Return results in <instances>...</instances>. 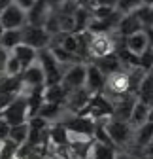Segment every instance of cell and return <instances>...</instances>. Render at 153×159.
<instances>
[{
	"label": "cell",
	"mask_w": 153,
	"mask_h": 159,
	"mask_svg": "<svg viewBox=\"0 0 153 159\" xmlns=\"http://www.w3.org/2000/svg\"><path fill=\"white\" fill-rule=\"evenodd\" d=\"M49 159H70L68 155H49Z\"/></svg>",
	"instance_id": "39"
},
{
	"label": "cell",
	"mask_w": 153,
	"mask_h": 159,
	"mask_svg": "<svg viewBox=\"0 0 153 159\" xmlns=\"http://www.w3.org/2000/svg\"><path fill=\"white\" fill-rule=\"evenodd\" d=\"M10 2H11V0H0V13H2V10H4Z\"/></svg>",
	"instance_id": "38"
},
{
	"label": "cell",
	"mask_w": 153,
	"mask_h": 159,
	"mask_svg": "<svg viewBox=\"0 0 153 159\" xmlns=\"http://www.w3.org/2000/svg\"><path fill=\"white\" fill-rule=\"evenodd\" d=\"M89 155L91 159H113L116 157V146L110 144H100V142H91L89 148Z\"/></svg>",
	"instance_id": "25"
},
{
	"label": "cell",
	"mask_w": 153,
	"mask_h": 159,
	"mask_svg": "<svg viewBox=\"0 0 153 159\" xmlns=\"http://www.w3.org/2000/svg\"><path fill=\"white\" fill-rule=\"evenodd\" d=\"M2 32H4V27H2V25H0V36H2Z\"/></svg>",
	"instance_id": "40"
},
{
	"label": "cell",
	"mask_w": 153,
	"mask_h": 159,
	"mask_svg": "<svg viewBox=\"0 0 153 159\" xmlns=\"http://www.w3.org/2000/svg\"><path fill=\"white\" fill-rule=\"evenodd\" d=\"M0 25L4 29H21L27 25V11L10 2L0 13Z\"/></svg>",
	"instance_id": "9"
},
{
	"label": "cell",
	"mask_w": 153,
	"mask_h": 159,
	"mask_svg": "<svg viewBox=\"0 0 153 159\" xmlns=\"http://www.w3.org/2000/svg\"><path fill=\"white\" fill-rule=\"evenodd\" d=\"M11 53L19 59V63H21V66L25 68V66H28L34 59H36V55H38V51L34 49V48H30V46H27V44H17L13 49H11Z\"/></svg>",
	"instance_id": "24"
},
{
	"label": "cell",
	"mask_w": 153,
	"mask_h": 159,
	"mask_svg": "<svg viewBox=\"0 0 153 159\" xmlns=\"http://www.w3.org/2000/svg\"><path fill=\"white\" fill-rule=\"evenodd\" d=\"M91 63L97 65V68H98L104 76H108V74H111V72H116V70H119V68H121L119 59H117L116 51L110 53V55H104V57H98V59H93Z\"/></svg>",
	"instance_id": "21"
},
{
	"label": "cell",
	"mask_w": 153,
	"mask_h": 159,
	"mask_svg": "<svg viewBox=\"0 0 153 159\" xmlns=\"http://www.w3.org/2000/svg\"><path fill=\"white\" fill-rule=\"evenodd\" d=\"M19 76H21L23 87H42V85H46V74L42 70V65L38 63V59H34L28 66H25Z\"/></svg>",
	"instance_id": "11"
},
{
	"label": "cell",
	"mask_w": 153,
	"mask_h": 159,
	"mask_svg": "<svg viewBox=\"0 0 153 159\" xmlns=\"http://www.w3.org/2000/svg\"><path fill=\"white\" fill-rule=\"evenodd\" d=\"M21 34H23V44L34 48L36 51L49 48V44H51V36L46 32V29L42 25H28L27 23L25 27H21Z\"/></svg>",
	"instance_id": "7"
},
{
	"label": "cell",
	"mask_w": 153,
	"mask_h": 159,
	"mask_svg": "<svg viewBox=\"0 0 153 159\" xmlns=\"http://www.w3.org/2000/svg\"><path fill=\"white\" fill-rule=\"evenodd\" d=\"M8 133H10V125L4 121L2 117H0V142H2V140H6V138H8Z\"/></svg>",
	"instance_id": "34"
},
{
	"label": "cell",
	"mask_w": 153,
	"mask_h": 159,
	"mask_svg": "<svg viewBox=\"0 0 153 159\" xmlns=\"http://www.w3.org/2000/svg\"><path fill=\"white\" fill-rule=\"evenodd\" d=\"M51 6L46 2V0H36V2L27 10V23L28 25H42L46 15L49 13Z\"/></svg>",
	"instance_id": "17"
},
{
	"label": "cell",
	"mask_w": 153,
	"mask_h": 159,
	"mask_svg": "<svg viewBox=\"0 0 153 159\" xmlns=\"http://www.w3.org/2000/svg\"><path fill=\"white\" fill-rule=\"evenodd\" d=\"M111 114H113V104H111V101H110L104 93L93 95V97L89 98L85 110L81 112V116L91 117L93 121H100V119L111 117Z\"/></svg>",
	"instance_id": "3"
},
{
	"label": "cell",
	"mask_w": 153,
	"mask_h": 159,
	"mask_svg": "<svg viewBox=\"0 0 153 159\" xmlns=\"http://www.w3.org/2000/svg\"><path fill=\"white\" fill-rule=\"evenodd\" d=\"M142 4V0H117V4H116V10L119 11V13H129V11H132L136 6H140Z\"/></svg>",
	"instance_id": "33"
},
{
	"label": "cell",
	"mask_w": 153,
	"mask_h": 159,
	"mask_svg": "<svg viewBox=\"0 0 153 159\" xmlns=\"http://www.w3.org/2000/svg\"><path fill=\"white\" fill-rule=\"evenodd\" d=\"M64 112H66V108L63 106V104H59V102H49V101H44L42 104H40V108H38V112L34 114V116H40V117H44L46 121H49V123H57L59 119L64 116Z\"/></svg>",
	"instance_id": "15"
},
{
	"label": "cell",
	"mask_w": 153,
	"mask_h": 159,
	"mask_svg": "<svg viewBox=\"0 0 153 159\" xmlns=\"http://www.w3.org/2000/svg\"><path fill=\"white\" fill-rule=\"evenodd\" d=\"M138 66L146 72H151V66H153V49H151V46H147L138 55Z\"/></svg>",
	"instance_id": "30"
},
{
	"label": "cell",
	"mask_w": 153,
	"mask_h": 159,
	"mask_svg": "<svg viewBox=\"0 0 153 159\" xmlns=\"http://www.w3.org/2000/svg\"><path fill=\"white\" fill-rule=\"evenodd\" d=\"M44 101H49V102H59L64 106L66 102V97H68V91L61 85V84H51V85H44Z\"/></svg>",
	"instance_id": "22"
},
{
	"label": "cell",
	"mask_w": 153,
	"mask_h": 159,
	"mask_svg": "<svg viewBox=\"0 0 153 159\" xmlns=\"http://www.w3.org/2000/svg\"><path fill=\"white\" fill-rule=\"evenodd\" d=\"M102 93L108 98H116L119 95L129 93V76H127V70L119 68L116 72L108 74L106 80H104V89H102Z\"/></svg>",
	"instance_id": "6"
},
{
	"label": "cell",
	"mask_w": 153,
	"mask_h": 159,
	"mask_svg": "<svg viewBox=\"0 0 153 159\" xmlns=\"http://www.w3.org/2000/svg\"><path fill=\"white\" fill-rule=\"evenodd\" d=\"M132 13L136 15V19L142 23V27H153V6L151 4H140L132 10Z\"/></svg>",
	"instance_id": "27"
},
{
	"label": "cell",
	"mask_w": 153,
	"mask_h": 159,
	"mask_svg": "<svg viewBox=\"0 0 153 159\" xmlns=\"http://www.w3.org/2000/svg\"><path fill=\"white\" fill-rule=\"evenodd\" d=\"M38 63L42 65V70L46 74V85H51V84H59L61 78H63V72H64V66H61L59 63L55 61V57L51 55L49 48H44V49H38Z\"/></svg>",
	"instance_id": "4"
},
{
	"label": "cell",
	"mask_w": 153,
	"mask_h": 159,
	"mask_svg": "<svg viewBox=\"0 0 153 159\" xmlns=\"http://www.w3.org/2000/svg\"><path fill=\"white\" fill-rule=\"evenodd\" d=\"M23 42L21 29H4L2 36H0V48H4L6 51H11L17 44Z\"/></svg>",
	"instance_id": "23"
},
{
	"label": "cell",
	"mask_w": 153,
	"mask_h": 159,
	"mask_svg": "<svg viewBox=\"0 0 153 159\" xmlns=\"http://www.w3.org/2000/svg\"><path fill=\"white\" fill-rule=\"evenodd\" d=\"M134 97H136V101H140L144 104H151V101H153V74L151 72L144 74V78H142V82H140Z\"/></svg>",
	"instance_id": "19"
},
{
	"label": "cell",
	"mask_w": 153,
	"mask_h": 159,
	"mask_svg": "<svg viewBox=\"0 0 153 159\" xmlns=\"http://www.w3.org/2000/svg\"><path fill=\"white\" fill-rule=\"evenodd\" d=\"M21 72H23V66H21V63H19V59L11 51H8L6 61H4V68H2V74H6V76H19Z\"/></svg>",
	"instance_id": "29"
},
{
	"label": "cell",
	"mask_w": 153,
	"mask_h": 159,
	"mask_svg": "<svg viewBox=\"0 0 153 159\" xmlns=\"http://www.w3.org/2000/svg\"><path fill=\"white\" fill-rule=\"evenodd\" d=\"M6 55H8V51H6L4 48H0V72H2V68H4V61H6Z\"/></svg>",
	"instance_id": "36"
},
{
	"label": "cell",
	"mask_w": 153,
	"mask_h": 159,
	"mask_svg": "<svg viewBox=\"0 0 153 159\" xmlns=\"http://www.w3.org/2000/svg\"><path fill=\"white\" fill-rule=\"evenodd\" d=\"M72 17H74V32L87 30V25L91 21V11L87 6H78V10L72 13Z\"/></svg>",
	"instance_id": "26"
},
{
	"label": "cell",
	"mask_w": 153,
	"mask_h": 159,
	"mask_svg": "<svg viewBox=\"0 0 153 159\" xmlns=\"http://www.w3.org/2000/svg\"><path fill=\"white\" fill-rule=\"evenodd\" d=\"M49 51H51V55L55 57V61L59 63L61 66H70V65H74V63H80V61H83V59L80 57V55H76V53H70V51H66V49H63L61 46H57V44H51L49 46ZM85 63V61H83Z\"/></svg>",
	"instance_id": "20"
},
{
	"label": "cell",
	"mask_w": 153,
	"mask_h": 159,
	"mask_svg": "<svg viewBox=\"0 0 153 159\" xmlns=\"http://www.w3.org/2000/svg\"><path fill=\"white\" fill-rule=\"evenodd\" d=\"M11 2H13V4H17L21 10H25V11H27V10H28V8L36 2V0H11Z\"/></svg>",
	"instance_id": "35"
},
{
	"label": "cell",
	"mask_w": 153,
	"mask_h": 159,
	"mask_svg": "<svg viewBox=\"0 0 153 159\" xmlns=\"http://www.w3.org/2000/svg\"><path fill=\"white\" fill-rule=\"evenodd\" d=\"M0 117H2L10 127L27 121V119H28V106H27V97H25L23 91H19L13 101L0 112Z\"/></svg>",
	"instance_id": "2"
},
{
	"label": "cell",
	"mask_w": 153,
	"mask_h": 159,
	"mask_svg": "<svg viewBox=\"0 0 153 159\" xmlns=\"http://www.w3.org/2000/svg\"><path fill=\"white\" fill-rule=\"evenodd\" d=\"M113 159H134V157H132L130 153H127V152H116V157H113Z\"/></svg>",
	"instance_id": "37"
},
{
	"label": "cell",
	"mask_w": 153,
	"mask_h": 159,
	"mask_svg": "<svg viewBox=\"0 0 153 159\" xmlns=\"http://www.w3.org/2000/svg\"><path fill=\"white\" fill-rule=\"evenodd\" d=\"M100 123L104 125L108 136L113 146H129L132 144V133H134V127H132L129 121L125 119H117V117H106V119H100Z\"/></svg>",
	"instance_id": "1"
},
{
	"label": "cell",
	"mask_w": 153,
	"mask_h": 159,
	"mask_svg": "<svg viewBox=\"0 0 153 159\" xmlns=\"http://www.w3.org/2000/svg\"><path fill=\"white\" fill-rule=\"evenodd\" d=\"M104 80L106 76L97 68L94 63H85V82H83V87L91 93V95H97V93H102L104 89Z\"/></svg>",
	"instance_id": "12"
},
{
	"label": "cell",
	"mask_w": 153,
	"mask_h": 159,
	"mask_svg": "<svg viewBox=\"0 0 153 159\" xmlns=\"http://www.w3.org/2000/svg\"><path fill=\"white\" fill-rule=\"evenodd\" d=\"M93 95L85 89V87H78V89H72L68 91V97H66V102H64V108L72 114H81L89 102V98Z\"/></svg>",
	"instance_id": "13"
},
{
	"label": "cell",
	"mask_w": 153,
	"mask_h": 159,
	"mask_svg": "<svg viewBox=\"0 0 153 159\" xmlns=\"http://www.w3.org/2000/svg\"><path fill=\"white\" fill-rule=\"evenodd\" d=\"M27 136H28V123H27V121L10 127L8 138H10V140H13L15 144H23V142H27Z\"/></svg>",
	"instance_id": "28"
},
{
	"label": "cell",
	"mask_w": 153,
	"mask_h": 159,
	"mask_svg": "<svg viewBox=\"0 0 153 159\" xmlns=\"http://www.w3.org/2000/svg\"><path fill=\"white\" fill-rule=\"evenodd\" d=\"M116 51V38L111 34H91L87 44V55L93 59H98Z\"/></svg>",
	"instance_id": "5"
},
{
	"label": "cell",
	"mask_w": 153,
	"mask_h": 159,
	"mask_svg": "<svg viewBox=\"0 0 153 159\" xmlns=\"http://www.w3.org/2000/svg\"><path fill=\"white\" fill-rule=\"evenodd\" d=\"M57 19H59V30L61 32H74V17H72V13L57 11Z\"/></svg>",
	"instance_id": "31"
},
{
	"label": "cell",
	"mask_w": 153,
	"mask_h": 159,
	"mask_svg": "<svg viewBox=\"0 0 153 159\" xmlns=\"http://www.w3.org/2000/svg\"><path fill=\"white\" fill-rule=\"evenodd\" d=\"M123 44L129 51H132L134 55H140L147 46H151V27H142L140 30L123 38Z\"/></svg>",
	"instance_id": "10"
},
{
	"label": "cell",
	"mask_w": 153,
	"mask_h": 159,
	"mask_svg": "<svg viewBox=\"0 0 153 159\" xmlns=\"http://www.w3.org/2000/svg\"><path fill=\"white\" fill-rule=\"evenodd\" d=\"M140 29H142V23L136 19L134 13L129 11V13H121V17H119V21H117L116 30H113V32H116L119 38H127V36H130L132 32H136Z\"/></svg>",
	"instance_id": "14"
},
{
	"label": "cell",
	"mask_w": 153,
	"mask_h": 159,
	"mask_svg": "<svg viewBox=\"0 0 153 159\" xmlns=\"http://www.w3.org/2000/svg\"><path fill=\"white\" fill-rule=\"evenodd\" d=\"M151 104H144L140 101H134L132 104V110H130V116H129V123L132 127H138L142 123H146L147 119H151Z\"/></svg>",
	"instance_id": "18"
},
{
	"label": "cell",
	"mask_w": 153,
	"mask_h": 159,
	"mask_svg": "<svg viewBox=\"0 0 153 159\" xmlns=\"http://www.w3.org/2000/svg\"><path fill=\"white\" fill-rule=\"evenodd\" d=\"M151 140H153V119H147L146 123L134 127V133H132V144L142 150V148L149 146Z\"/></svg>",
	"instance_id": "16"
},
{
	"label": "cell",
	"mask_w": 153,
	"mask_h": 159,
	"mask_svg": "<svg viewBox=\"0 0 153 159\" xmlns=\"http://www.w3.org/2000/svg\"><path fill=\"white\" fill-rule=\"evenodd\" d=\"M89 11H91V17H93V19H104V17H110L113 11H116V8L98 4V6H91Z\"/></svg>",
	"instance_id": "32"
},
{
	"label": "cell",
	"mask_w": 153,
	"mask_h": 159,
	"mask_svg": "<svg viewBox=\"0 0 153 159\" xmlns=\"http://www.w3.org/2000/svg\"><path fill=\"white\" fill-rule=\"evenodd\" d=\"M83 82H85V63L80 61V63H74V65H70V66L64 68L63 78H61L59 84L66 91H72V89L83 87Z\"/></svg>",
	"instance_id": "8"
}]
</instances>
